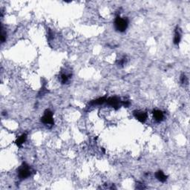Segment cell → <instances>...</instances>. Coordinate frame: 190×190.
Returning a JSON list of instances; mask_svg holds the SVG:
<instances>
[{
	"instance_id": "obj_1",
	"label": "cell",
	"mask_w": 190,
	"mask_h": 190,
	"mask_svg": "<svg viewBox=\"0 0 190 190\" xmlns=\"http://www.w3.org/2000/svg\"><path fill=\"white\" fill-rule=\"evenodd\" d=\"M128 20L126 17H121L117 16L114 19V28L116 31L120 33H123L128 28Z\"/></svg>"
},
{
	"instance_id": "obj_2",
	"label": "cell",
	"mask_w": 190,
	"mask_h": 190,
	"mask_svg": "<svg viewBox=\"0 0 190 190\" xmlns=\"http://www.w3.org/2000/svg\"><path fill=\"white\" fill-rule=\"evenodd\" d=\"M32 174V169L26 163H22V166L18 169V176L19 179L24 180L29 177Z\"/></svg>"
},
{
	"instance_id": "obj_3",
	"label": "cell",
	"mask_w": 190,
	"mask_h": 190,
	"mask_svg": "<svg viewBox=\"0 0 190 190\" xmlns=\"http://www.w3.org/2000/svg\"><path fill=\"white\" fill-rule=\"evenodd\" d=\"M41 121L42 123L45 125H53L54 124V117L53 112L51 110L47 109L44 112V115L41 118Z\"/></svg>"
},
{
	"instance_id": "obj_4",
	"label": "cell",
	"mask_w": 190,
	"mask_h": 190,
	"mask_svg": "<svg viewBox=\"0 0 190 190\" xmlns=\"http://www.w3.org/2000/svg\"><path fill=\"white\" fill-rule=\"evenodd\" d=\"M106 102L108 105V106H112V107H113L114 108L118 109V108H120V106L121 101L120 100V98H118V97H112L107 99Z\"/></svg>"
},
{
	"instance_id": "obj_5",
	"label": "cell",
	"mask_w": 190,
	"mask_h": 190,
	"mask_svg": "<svg viewBox=\"0 0 190 190\" xmlns=\"http://www.w3.org/2000/svg\"><path fill=\"white\" fill-rule=\"evenodd\" d=\"M134 117L137 119V120L140 121V122H145L147 120V113L145 112H141V111H134L133 112Z\"/></svg>"
},
{
	"instance_id": "obj_6",
	"label": "cell",
	"mask_w": 190,
	"mask_h": 190,
	"mask_svg": "<svg viewBox=\"0 0 190 190\" xmlns=\"http://www.w3.org/2000/svg\"><path fill=\"white\" fill-rule=\"evenodd\" d=\"M152 114L155 120L157 122H161L164 119V113L161 110H154Z\"/></svg>"
},
{
	"instance_id": "obj_7",
	"label": "cell",
	"mask_w": 190,
	"mask_h": 190,
	"mask_svg": "<svg viewBox=\"0 0 190 190\" xmlns=\"http://www.w3.org/2000/svg\"><path fill=\"white\" fill-rule=\"evenodd\" d=\"M155 177L160 182H162V183H164L166 182V180H167V176L164 174V172L161 170L157 171L155 173Z\"/></svg>"
},
{
	"instance_id": "obj_8",
	"label": "cell",
	"mask_w": 190,
	"mask_h": 190,
	"mask_svg": "<svg viewBox=\"0 0 190 190\" xmlns=\"http://www.w3.org/2000/svg\"><path fill=\"white\" fill-rule=\"evenodd\" d=\"M181 39V33L180 31L179 27H176L175 31V37H174V44L179 45Z\"/></svg>"
},
{
	"instance_id": "obj_9",
	"label": "cell",
	"mask_w": 190,
	"mask_h": 190,
	"mask_svg": "<svg viewBox=\"0 0 190 190\" xmlns=\"http://www.w3.org/2000/svg\"><path fill=\"white\" fill-rule=\"evenodd\" d=\"M106 100H107V99L106 98V97H100V98H98L97 99V100H93L92 102H91L90 104L92 105V106H94V105H102L103 104L104 102H106Z\"/></svg>"
},
{
	"instance_id": "obj_10",
	"label": "cell",
	"mask_w": 190,
	"mask_h": 190,
	"mask_svg": "<svg viewBox=\"0 0 190 190\" xmlns=\"http://www.w3.org/2000/svg\"><path fill=\"white\" fill-rule=\"evenodd\" d=\"M26 139H27V135H26V134H23L20 137H19L17 138V141H16V143L18 146H21L22 144H23L24 142H25Z\"/></svg>"
},
{
	"instance_id": "obj_11",
	"label": "cell",
	"mask_w": 190,
	"mask_h": 190,
	"mask_svg": "<svg viewBox=\"0 0 190 190\" xmlns=\"http://www.w3.org/2000/svg\"><path fill=\"white\" fill-rule=\"evenodd\" d=\"M71 74H62L60 76V80L62 84H66L69 80Z\"/></svg>"
},
{
	"instance_id": "obj_12",
	"label": "cell",
	"mask_w": 190,
	"mask_h": 190,
	"mask_svg": "<svg viewBox=\"0 0 190 190\" xmlns=\"http://www.w3.org/2000/svg\"><path fill=\"white\" fill-rule=\"evenodd\" d=\"M1 40H2V43L6 40V33L4 31L3 27H2V34H1Z\"/></svg>"
},
{
	"instance_id": "obj_13",
	"label": "cell",
	"mask_w": 190,
	"mask_h": 190,
	"mask_svg": "<svg viewBox=\"0 0 190 190\" xmlns=\"http://www.w3.org/2000/svg\"><path fill=\"white\" fill-rule=\"evenodd\" d=\"M181 82L182 84H186L187 82V78L185 74H182L181 76Z\"/></svg>"
},
{
	"instance_id": "obj_14",
	"label": "cell",
	"mask_w": 190,
	"mask_h": 190,
	"mask_svg": "<svg viewBox=\"0 0 190 190\" xmlns=\"http://www.w3.org/2000/svg\"><path fill=\"white\" fill-rule=\"evenodd\" d=\"M126 58H125V57H123V58L120 59V60L118 61V66H123L125 64H126Z\"/></svg>"
}]
</instances>
